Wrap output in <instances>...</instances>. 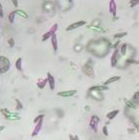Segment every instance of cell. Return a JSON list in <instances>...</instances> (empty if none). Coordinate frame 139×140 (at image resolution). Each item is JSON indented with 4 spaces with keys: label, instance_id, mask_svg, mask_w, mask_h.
Returning a JSON list of instances; mask_svg holds the SVG:
<instances>
[{
    "label": "cell",
    "instance_id": "13",
    "mask_svg": "<svg viewBox=\"0 0 139 140\" xmlns=\"http://www.w3.org/2000/svg\"><path fill=\"white\" fill-rule=\"evenodd\" d=\"M120 79H121V77H120V76H114V77H111V78H109L107 81H105V82H104V85L109 86L110 84L115 83V82H117V81H119Z\"/></svg>",
    "mask_w": 139,
    "mask_h": 140
},
{
    "label": "cell",
    "instance_id": "32",
    "mask_svg": "<svg viewBox=\"0 0 139 140\" xmlns=\"http://www.w3.org/2000/svg\"><path fill=\"white\" fill-rule=\"evenodd\" d=\"M135 128H136V130L139 132V125H136V126H135Z\"/></svg>",
    "mask_w": 139,
    "mask_h": 140
},
{
    "label": "cell",
    "instance_id": "20",
    "mask_svg": "<svg viewBox=\"0 0 139 140\" xmlns=\"http://www.w3.org/2000/svg\"><path fill=\"white\" fill-rule=\"evenodd\" d=\"M125 105H126L128 108H130V109H136L135 104H134L132 101H130V100H125Z\"/></svg>",
    "mask_w": 139,
    "mask_h": 140
},
{
    "label": "cell",
    "instance_id": "16",
    "mask_svg": "<svg viewBox=\"0 0 139 140\" xmlns=\"http://www.w3.org/2000/svg\"><path fill=\"white\" fill-rule=\"evenodd\" d=\"M15 68L19 72L22 71V58H21V57H18L17 60L15 61Z\"/></svg>",
    "mask_w": 139,
    "mask_h": 140
},
{
    "label": "cell",
    "instance_id": "6",
    "mask_svg": "<svg viewBox=\"0 0 139 140\" xmlns=\"http://www.w3.org/2000/svg\"><path fill=\"white\" fill-rule=\"evenodd\" d=\"M118 60H119V49L118 48H115L114 53L111 56V67L115 68L117 64H118Z\"/></svg>",
    "mask_w": 139,
    "mask_h": 140
},
{
    "label": "cell",
    "instance_id": "2",
    "mask_svg": "<svg viewBox=\"0 0 139 140\" xmlns=\"http://www.w3.org/2000/svg\"><path fill=\"white\" fill-rule=\"evenodd\" d=\"M57 28H58V24H57V23H55L52 27H50V29H49L48 31H46V33H43L42 37H41V41H46L48 38L52 37V35H53L54 33H56V32Z\"/></svg>",
    "mask_w": 139,
    "mask_h": 140
},
{
    "label": "cell",
    "instance_id": "19",
    "mask_svg": "<svg viewBox=\"0 0 139 140\" xmlns=\"http://www.w3.org/2000/svg\"><path fill=\"white\" fill-rule=\"evenodd\" d=\"M127 47H128L127 43H123V45L120 47V54H121L122 56H125V55H126V53H127Z\"/></svg>",
    "mask_w": 139,
    "mask_h": 140
},
{
    "label": "cell",
    "instance_id": "24",
    "mask_svg": "<svg viewBox=\"0 0 139 140\" xmlns=\"http://www.w3.org/2000/svg\"><path fill=\"white\" fill-rule=\"evenodd\" d=\"M15 103H16V110H18V111H19V110H21V109H22L23 108V105L22 104H21V102L18 100V99H16L15 100Z\"/></svg>",
    "mask_w": 139,
    "mask_h": 140
},
{
    "label": "cell",
    "instance_id": "33",
    "mask_svg": "<svg viewBox=\"0 0 139 140\" xmlns=\"http://www.w3.org/2000/svg\"><path fill=\"white\" fill-rule=\"evenodd\" d=\"M75 138H76V140H80V139H79V137H78L77 135H75Z\"/></svg>",
    "mask_w": 139,
    "mask_h": 140
},
{
    "label": "cell",
    "instance_id": "22",
    "mask_svg": "<svg viewBox=\"0 0 139 140\" xmlns=\"http://www.w3.org/2000/svg\"><path fill=\"white\" fill-rule=\"evenodd\" d=\"M138 4H139V0H130L129 1V6L131 8H134V7Z\"/></svg>",
    "mask_w": 139,
    "mask_h": 140
},
{
    "label": "cell",
    "instance_id": "3",
    "mask_svg": "<svg viewBox=\"0 0 139 140\" xmlns=\"http://www.w3.org/2000/svg\"><path fill=\"white\" fill-rule=\"evenodd\" d=\"M86 24H87V22H86L85 20H79V21H76V22L68 25L67 28H65V30H67V31H71V30H74V29H77L79 27H82V26H84Z\"/></svg>",
    "mask_w": 139,
    "mask_h": 140
},
{
    "label": "cell",
    "instance_id": "11",
    "mask_svg": "<svg viewBox=\"0 0 139 140\" xmlns=\"http://www.w3.org/2000/svg\"><path fill=\"white\" fill-rule=\"evenodd\" d=\"M42 124H43L42 120H41V121H39L38 123H36V124H35V127H34V129H33V131H32V133H31V136H32V137H35L36 135H37V134L39 133V131H40V130H41V128H42Z\"/></svg>",
    "mask_w": 139,
    "mask_h": 140
},
{
    "label": "cell",
    "instance_id": "27",
    "mask_svg": "<svg viewBox=\"0 0 139 140\" xmlns=\"http://www.w3.org/2000/svg\"><path fill=\"white\" fill-rule=\"evenodd\" d=\"M132 100L135 101V100H139V90L137 92H135L133 94V97H132Z\"/></svg>",
    "mask_w": 139,
    "mask_h": 140
},
{
    "label": "cell",
    "instance_id": "4",
    "mask_svg": "<svg viewBox=\"0 0 139 140\" xmlns=\"http://www.w3.org/2000/svg\"><path fill=\"white\" fill-rule=\"evenodd\" d=\"M99 121H100V118L96 115H93L91 120H90V128L94 131V132H97L98 130V124H99Z\"/></svg>",
    "mask_w": 139,
    "mask_h": 140
},
{
    "label": "cell",
    "instance_id": "28",
    "mask_svg": "<svg viewBox=\"0 0 139 140\" xmlns=\"http://www.w3.org/2000/svg\"><path fill=\"white\" fill-rule=\"evenodd\" d=\"M8 45H9V47H14V40H13V38H9V39H8Z\"/></svg>",
    "mask_w": 139,
    "mask_h": 140
},
{
    "label": "cell",
    "instance_id": "34",
    "mask_svg": "<svg viewBox=\"0 0 139 140\" xmlns=\"http://www.w3.org/2000/svg\"><path fill=\"white\" fill-rule=\"evenodd\" d=\"M70 1H71V0H70Z\"/></svg>",
    "mask_w": 139,
    "mask_h": 140
},
{
    "label": "cell",
    "instance_id": "10",
    "mask_svg": "<svg viewBox=\"0 0 139 140\" xmlns=\"http://www.w3.org/2000/svg\"><path fill=\"white\" fill-rule=\"evenodd\" d=\"M87 27L89 29H91V30H93V31L100 32V33H103V32L106 31L103 27H101L100 25H96V24H89V25H87Z\"/></svg>",
    "mask_w": 139,
    "mask_h": 140
},
{
    "label": "cell",
    "instance_id": "15",
    "mask_svg": "<svg viewBox=\"0 0 139 140\" xmlns=\"http://www.w3.org/2000/svg\"><path fill=\"white\" fill-rule=\"evenodd\" d=\"M15 13H16V15H18V16H20V17H22V18H25V19L28 18V14H27V12L24 11V10L16 9V10H15Z\"/></svg>",
    "mask_w": 139,
    "mask_h": 140
},
{
    "label": "cell",
    "instance_id": "14",
    "mask_svg": "<svg viewBox=\"0 0 139 140\" xmlns=\"http://www.w3.org/2000/svg\"><path fill=\"white\" fill-rule=\"evenodd\" d=\"M118 114H119V110L115 109V110H112V111H110L106 116H107V118H108V120H113Z\"/></svg>",
    "mask_w": 139,
    "mask_h": 140
},
{
    "label": "cell",
    "instance_id": "5",
    "mask_svg": "<svg viewBox=\"0 0 139 140\" xmlns=\"http://www.w3.org/2000/svg\"><path fill=\"white\" fill-rule=\"evenodd\" d=\"M110 88L109 86H106V85H97V86H92L89 91L90 92H103V91H108Z\"/></svg>",
    "mask_w": 139,
    "mask_h": 140
},
{
    "label": "cell",
    "instance_id": "21",
    "mask_svg": "<svg viewBox=\"0 0 139 140\" xmlns=\"http://www.w3.org/2000/svg\"><path fill=\"white\" fill-rule=\"evenodd\" d=\"M127 35V32L126 31H123V32H118V33H115L114 34V38H122L124 36Z\"/></svg>",
    "mask_w": 139,
    "mask_h": 140
},
{
    "label": "cell",
    "instance_id": "30",
    "mask_svg": "<svg viewBox=\"0 0 139 140\" xmlns=\"http://www.w3.org/2000/svg\"><path fill=\"white\" fill-rule=\"evenodd\" d=\"M69 138H70V140H76L75 136H74V135H72V134H70V135H69Z\"/></svg>",
    "mask_w": 139,
    "mask_h": 140
},
{
    "label": "cell",
    "instance_id": "29",
    "mask_svg": "<svg viewBox=\"0 0 139 140\" xmlns=\"http://www.w3.org/2000/svg\"><path fill=\"white\" fill-rule=\"evenodd\" d=\"M11 2H12V4L15 6V7L18 6V0H11Z\"/></svg>",
    "mask_w": 139,
    "mask_h": 140
},
{
    "label": "cell",
    "instance_id": "26",
    "mask_svg": "<svg viewBox=\"0 0 139 140\" xmlns=\"http://www.w3.org/2000/svg\"><path fill=\"white\" fill-rule=\"evenodd\" d=\"M3 17H4V9L2 4L0 3V18H3Z\"/></svg>",
    "mask_w": 139,
    "mask_h": 140
},
{
    "label": "cell",
    "instance_id": "31",
    "mask_svg": "<svg viewBox=\"0 0 139 140\" xmlns=\"http://www.w3.org/2000/svg\"><path fill=\"white\" fill-rule=\"evenodd\" d=\"M4 129H5V126H4V125H0V132L3 131Z\"/></svg>",
    "mask_w": 139,
    "mask_h": 140
},
{
    "label": "cell",
    "instance_id": "7",
    "mask_svg": "<svg viewBox=\"0 0 139 140\" xmlns=\"http://www.w3.org/2000/svg\"><path fill=\"white\" fill-rule=\"evenodd\" d=\"M76 94H77V90H67V91L58 92L57 96L64 97V98H70V97H73V96L76 95Z\"/></svg>",
    "mask_w": 139,
    "mask_h": 140
},
{
    "label": "cell",
    "instance_id": "9",
    "mask_svg": "<svg viewBox=\"0 0 139 140\" xmlns=\"http://www.w3.org/2000/svg\"><path fill=\"white\" fill-rule=\"evenodd\" d=\"M46 79H47V84L49 85V89L52 91H54L55 87H56V79H55V77L50 73H47Z\"/></svg>",
    "mask_w": 139,
    "mask_h": 140
},
{
    "label": "cell",
    "instance_id": "25",
    "mask_svg": "<svg viewBox=\"0 0 139 140\" xmlns=\"http://www.w3.org/2000/svg\"><path fill=\"white\" fill-rule=\"evenodd\" d=\"M102 131H103V134H104L105 136H108V135H109L108 126H107V125H104V126H103V129H102Z\"/></svg>",
    "mask_w": 139,
    "mask_h": 140
},
{
    "label": "cell",
    "instance_id": "23",
    "mask_svg": "<svg viewBox=\"0 0 139 140\" xmlns=\"http://www.w3.org/2000/svg\"><path fill=\"white\" fill-rule=\"evenodd\" d=\"M43 118H45V115H38V116H36L35 118H34V120H33V122L36 124V123H38L39 121H41V120H43Z\"/></svg>",
    "mask_w": 139,
    "mask_h": 140
},
{
    "label": "cell",
    "instance_id": "1",
    "mask_svg": "<svg viewBox=\"0 0 139 140\" xmlns=\"http://www.w3.org/2000/svg\"><path fill=\"white\" fill-rule=\"evenodd\" d=\"M0 112L3 114L5 119L9 120V121H20L21 120V117L19 116V114L12 113L11 111H9L8 109H1L0 110Z\"/></svg>",
    "mask_w": 139,
    "mask_h": 140
},
{
    "label": "cell",
    "instance_id": "17",
    "mask_svg": "<svg viewBox=\"0 0 139 140\" xmlns=\"http://www.w3.org/2000/svg\"><path fill=\"white\" fill-rule=\"evenodd\" d=\"M47 84V79H43V80H40V81H38L37 82V84H36V86H37V88L38 89H40V90H42L43 88L46 87V85Z\"/></svg>",
    "mask_w": 139,
    "mask_h": 140
},
{
    "label": "cell",
    "instance_id": "12",
    "mask_svg": "<svg viewBox=\"0 0 139 140\" xmlns=\"http://www.w3.org/2000/svg\"><path fill=\"white\" fill-rule=\"evenodd\" d=\"M50 40H52V47H53V49L54 51H57V48H58V45H57V37H56V32L54 33L50 37Z\"/></svg>",
    "mask_w": 139,
    "mask_h": 140
},
{
    "label": "cell",
    "instance_id": "8",
    "mask_svg": "<svg viewBox=\"0 0 139 140\" xmlns=\"http://www.w3.org/2000/svg\"><path fill=\"white\" fill-rule=\"evenodd\" d=\"M109 11H110L113 17L117 16V4L115 0H110L109 1Z\"/></svg>",
    "mask_w": 139,
    "mask_h": 140
},
{
    "label": "cell",
    "instance_id": "18",
    "mask_svg": "<svg viewBox=\"0 0 139 140\" xmlns=\"http://www.w3.org/2000/svg\"><path fill=\"white\" fill-rule=\"evenodd\" d=\"M15 15H16L15 10H13V11L9 12V14H8V20H9L10 23H13V22H14V19H15Z\"/></svg>",
    "mask_w": 139,
    "mask_h": 140
}]
</instances>
